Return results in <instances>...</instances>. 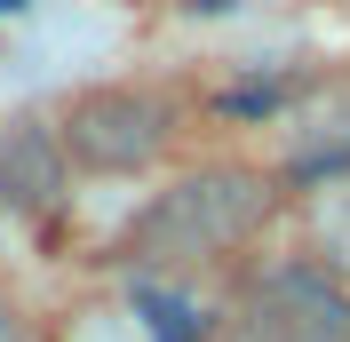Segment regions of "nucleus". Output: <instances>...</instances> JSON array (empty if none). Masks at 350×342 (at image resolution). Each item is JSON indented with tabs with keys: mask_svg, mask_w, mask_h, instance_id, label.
<instances>
[{
	"mask_svg": "<svg viewBox=\"0 0 350 342\" xmlns=\"http://www.w3.org/2000/svg\"><path fill=\"white\" fill-rule=\"evenodd\" d=\"M262 223H271V183L255 168H199L135 215L128 255L159 263V271H199V263L247 247Z\"/></svg>",
	"mask_w": 350,
	"mask_h": 342,
	"instance_id": "1",
	"label": "nucleus"
},
{
	"mask_svg": "<svg viewBox=\"0 0 350 342\" xmlns=\"http://www.w3.org/2000/svg\"><path fill=\"white\" fill-rule=\"evenodd\" d=\"M64 151L96 175H144L175 135V104L159 88H88L64 111Z\"/></svg>",
	"mask_w": 350,
	"mask_h": 342,
	"instance_id": "2",
	"label": "nucleus"
},
{
	"mask_svg": "<svg viewBox=\"0 0 350 342\" xmlns=\"http://www.w3.org/2000/svg\"><path fill=\"white\" fill-rule=\"evenodd\" d=\"M239 342H350V287L327 263H279L247 287Z\"/></svg>",
	"mask_w": 350,
	"mask_h": 342,
	"instance_id": "3",
	"label": "nucleus"
},
{
	"mask_svg": "<svg viewBox=\"0 0 350 342\" xmlns=\"http://www.w3.org/2000/svg\"><path fill=\"white\" fill-rule=\"evenodd\" d=\"M64 135L56 128H40V120H16V128L0 135V199L8 207H56L64 199Z\"/></svg>",
	"mask_w": 350,
	"mask_h": 342,
	"instance_id": "4",
	"label": "nucleus"
},
{
	"mask_svg": "<svg viewBox=\"0 0 350 342\" xmlns=\"http://www.w3.org/2000/svg\"><path fill=\"white\" fill-rule=\"evenodd\" d=\"M135 302H144V319H152L159 342H199V319L183 295H159V287H135Z\"/></svg>",
	"mask_w": 350,
	"mask_h": 342,
	"instance_id": "5",
	"label": "nucleus"
},
{
	"mask_svg": "<svg viewBox=\"0 0 350 342\" xmlns=\"http://www.w3.org/2000/svg\"><path fill=\"white\" fill-rule=\"evenodd\" d=\"M319 247L350 271V183H342V192H327V207H319Z\"/></svg>",
	"mask_w": 350,
	"mask_h": 342,
	"instance_id": "6",
	"label": "nucleus"
},
{
	"mask_svg": "<svg viewBox=\"0 0 350 342\" xmlns=\"http://www.w3.org/2000/svg\"><path fill=\"white\" fill-rule=\"evenodd\" d=\"M0 342H32V334H24V319H16V302H8V295H0Z\"/></svg>",
	"mask_w": 350,
	"mask_h": 342,
	"instance_id": "7",
	"label": "nucleus"
},
{
	"mask_svg": "<svg viewBox=\"0 0 350 342\" xmlns=\"http://www.w3.org/2000/svg\"><path fill=\"white\" fill-rule=\"evenodd\" d=\"M16 8H24V0H0V16H16Z\"/></svg>",
	"mask_w": 350,
	"mask_h": 342,
	"instance_id": "8",
	"label": "nucleus"
}]
</instances>
